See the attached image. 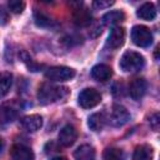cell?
<instances>
[{
  "label": "cell",
  "mask_w": 160,
  "mask_h": 160,
  "mask_svg": "<svg viewBox=\"0 0 160 160\" xmlns=\"http://www.w3.org/2000/svg\"><path fill=\"white\" fill-rule=\"evenodd\" d=\"M2 149H4V140L0 138V154L2 152Z\"/></svg>",
  "instance_id": "cell-27"
},
{
  "label": "cell",
  "mask_w": 160,
  "mask_h": 160,
  "mask_svg": "<svg viewBox=\"0 0 160 160\" xmlns=\"http://www.w3.org/2000/svg\"><path fill=\"white\" fill-rule=\"evenodd\" d=\"M145 65V59L140 52L132 51V50H128L122 54L119 66L122 71L126 72H135L139 71L144 68Z\"/></svg>",
  "instance_id": "cell-2"
},
{
  "label": "cell",
  "mask_w": 160,
  "mask_h": 160,
  "mask_svg": "<svg viewBox=\"0 0 160 160\" xmlns=\"http://www.w3.org/2000/svg\"><path fill=\"white\" fill-rule=\"evenodd\" d=\"M102 156H104L105 160H122L124 159V152L120 149L108 148V149H105Z\"/></svg>",
  "instance_id": "cell-21"
},
{
  "label": "cell",
  "mask_w": 160,
  "mask_h": 160,
  "mask_svg": "<svg viewBox=\"0 0 160 160\" xmlns=\"http://www.w3.org/2000/svg\"><path fill=\"white\" fill-rule=\"evenodd\" d=\"M12 85V75L9 71L0 72V96L6 95Z\"/></svg>",
  "instance_id": "cell-19"
},
{
  "label": "cell",
  "mask_w": 160,
  "mask_h": 160,
  "mask_svg": "<svg viewBox=\"0 0 160 160\" xmlns=\"http://www.w3.org/2000/svg\"><path fill=\"white\" fill-rule=\"evenodd\" d=\"M159 119H160V118H159V114H158V112L152 114L151 118H150V126H151L155 131H158V129H159V124H160V120H159Z\"/></svg>",
  "instance_id": "cell-24"
},
{
  "label": "cell",
  "mask_w": 160,
  "mask_h": 160,
  "mask_svg": "<svg viewBox=\"0 0 160 160\" xmlns=\"http://www.w3.org/2000/svg\"><path fill=\"white\" fill-rule=\"evenodd\" d=\"M131 40L140 48H148L152 42V34L149 28L144 25H135L131 29Z\"/></svg>",
  "instance_id": "cell-3"
},
{
  "label": "cell",
  "mask_w": 160,
  "mask_h": 160,
  "mask_svg": "<svg viewBox=\"0 0 160 160\" xmlns=\"http://www.w3.org/2000/svg\"><path fill=\"white\" fill-rule=\"evenodd\" d=\"M132 160H152V148L149 145H139L134 151Z\"/></svg>",
  "instance_id": "cell-18"
},
{
  "label": "cell",
  "mask_w": 160,
  "mask_h": 160,
  "mask_svg": "<svg viewBox=\"0 0 160 160\" xmlns=\"http://www.w3.org/2000/svg\"><path fill=\"white\" fill-rule=\"evenodd\" d=\"M125 40V30L121 26H114L110 30L109 38H108V45L111 49H119Z\"/></svg>",
  "instance_id": "cell-12"
},
{
  "label": "cell",
  "mask_w": 160,
  "mask_h": 160,
  "mask_svg": "<svg viewBox=\"0 0 160 160\" xmlns=\"http://www.w3.org/2000/svg\"><path fill=\"white\" fill-rule=\"evenodd\" d=\"M136 15H138L140 19H142V20L151 21V20H154L155 16H156V9H155L154 4H151V2H145V4H142V5L138 9Z\"/></svg>",
  "instance_id": "cell-16"
},
{
  "label": "cell",
  "mask_w": 160,
  "mask_h": 160,
  "mask_svg": "<svg viewBox=\"0 0 160 160\" xmlns=\"http://www.w3.org/2000/svg\"><path fill=\"white\" fill-rule=\"evenodd\" d=\"M74 158L76 160H95V149L88 144L80 145L75 150Z\"/></svg>",
  "instance_id": "cell-15"
},
{
  "label": "cell",
  "mask_w": 160,
  "mask_h": 160,
  "mask_svg": "<svg viewBox=\"0 0 160 160\" xmlns=\"http://www.w3.org/2000/svg\"><path fill=\"white\" fill-rule=\"evenodd\" d=\"M35 22H36V25L38 26H41V28H45V26H49L50 25V22H51V20H50V18L46 15V14H44L42 11H36L35 12Z\"/></svg>",
  "instance_id": "cell-22"
},
{
  "label": "cell",
  "mask_w": 160,
  "mask_h": 160,
  "mask_svg": "<svg viewBox=\"0 0 160 160\" xmlns=\"http://www.w3.org/2000/svg\"><path fill=\"white\" fill-rule=\"evenodd\" d=\"M88 125H89V128L92 131H100L104 128V125H105V116H104V114H101V112L92 114L89 118V120H88Z\"/></svg>",
  "instance_id": "cell-20"
},
{
  "label": "cell",
  "mask_w": 160,
  "mask_h": 160,
  "mask_svg": "<svg viewBox=\"0 0 160 160\" xmlns=\"http://www.w3.org/2000/svg\"><path fill=\"white\" fill-rule=\"evenodd\" d=\"M71 5H75V8L72 9V19L74 22L79 26H86L91 22V14L90 11L82 6L81 2H72Z\"/></svg>",
  "instance_id": "cell-8"
},
{
  "label": "cell",
  "mask_w": 160,
  "mask_h": 160,
  "mask_svg": "<svg viewBox=\"0 0 160 160\" xmlns=\"http://www.w3.org/2000/svg\"><path fill=\"white\" fill-rule=\"evenodd\" d=\"M9 20V15H8V11L4 9V6L0 5V25H5Z\"/></svg>",
  "instance_id": "cell-26"
},
{
  "label": "cell",
  "mask_w": 160,
  "mask_h": 160,
  "mask_svg": "<svg viewBox=\"0 0 160 160\" xmlns=\"http://www.w3.org/2000/svg\"><path fill=\"white\" fill-rule=\"evenodd\" d=\"M114 1H104V0H98V1H94L92 5L98 9H104V8H109L110 5H112Z\"/></svg>",
  "instance_id": "cell-25"
},
{
  "label": "cell",
  "mask_w": 160,
  "mask_h": 160,
  "mask_svg": "<svg viewBox=\"0 0 160 160\" xmlns=\"http://www.w3.org/2000/svg\"><path fill=\"white\" fill-rule=\"evenodd\" d=\"M112 75L111 68L106 64H98L91 69V76L92 79L98 81H108Z\"/></svg>",
  "instance_id": "cell-13"
},
{
  "label": "cell",
  "mask_w": 160,
  "mask_h": 160,
  "mask_svg": "<svg viewBox=\"0 0 160 160\" xmlns=\"http://www.w3.org/2000/svg\"><path fill=\"white\" fill-rule=\"evenodd\" d=\"M20 112V104L15 100L4 102L0 108V125H8L12 122Z\"/></svg>",
  "instance_id": "cell-4"
},
{
  "label": "cell",
  "mask_w": 160,
  "mask_h": 160,
  "mask_svg": "<svg viewBox=\"0 0 160 160\" xmlns=\"http://www.w3.org/2000/svg\"><path fill=\"white\" fill-rule=\"evenodd\" d=\"M45 76L51 81H68L75 76V70L69 66H51L46 70Z\"/></svg>",
  "instance_id": "cell-6"
},
{
  "label": "cell",
  "mask_w": 160,
  "mask_h": 160,
  "mask_svg": "<svg viewBox=\"0 0 160 160\" xmlns=\"http://www.w3.org/2000/svg\"><path fill=\"white\" fill-rule=\"evenodd\" d=\"M78 138V131L72 125H65L59 132V142L62 146H71Z\"/></svg>",
  "instance_id": "cell-10"
},
{
  "label": "cell",
  "mask_w": 160,
  "mask_h": 160,
  "mask_svg": "<svg viewBox=\"0 0 160 160\" xmlns=\"http://www.w3.org/2000/svg\"><path fill=\"white\" fill-rule=\"evenodd\" d=\"M51 160H68V159L64 158V156H55V158H52Z\"/></svg>",
  "instance_id": "cell-28"
},
{
  "label": "cell",
  "mask_w": 160,
  "mask_h": 160,
  "mask_svg": "<svg viewBox=\"0 0 160 160\" xmlns=\"http://www.w3.org/2000/svg\"><path fill=\"white\" fill-rule=\"evenodd\" d=\"M21 126L28 131H36L42 126V118L38 114L26 115L21 119Z\"/></svg>",
  "instance_id": "cell-14"
},
{
  "label": "cell",
  "mask_w": 160,
  "mask_h": 160,
  "mask_svg": "<svg viewBox=\"0 0 160 160\" xmlns=\"http://www.w3.org/2000/svg\"><path fill=\"white\" fill-rule=\"evenodd\" d=\"M79 105L84 109H91L96 106L101 101V95L100 92L94 89V88H86L80 91L79 98H78Z\"/></svg>",
  "instance_id": "cell-5"
},
{
  "label": "cell",
  "mask_w": 160,
  "mask_h": 160,
  "mask_svg": "<svg viewBox=\"0 0 160 160\" xmlns=\"http://www.w3.org/2000/svg\"><path fill=\"white\" fill-rule=\"evenodd\" d=\"M10 152H11V156L14 160H34L35 159L32 150L29 146L22 145V144L12 145Z\"/></svg>",
  "instance_id": "cell-11"
},
{
  "label": "cell",
  "mask_w": 160,
  "mask_h": 160,
  "mask_svg": "<svg viewBox=\"0 0 160 160\" xmlns=\"http://www.w3.org/2000/svg\"><path fill=\"white\" fill-rule=\"evenodd\" d=\"M8 6H9V9H10L11 12L20 14L25 9V2L24 1H19V0H11V1H9Z\"/></svg>",
  "instance_id": "cell-23"
},
{
  "label": "cell",
  "mask_w": 160,
  "mask_h": 160,
  "mask_svg": "<svg viewBox=\"0 0 160 160\" xmlns=\"http://www.w3.org/2000/svg\"><path fill=\"white\" fill-rule=\"evenodd\" d=\"M148 89V82L145 79L142 78H136L134 79L130 85H129V95L134 99V100H140Z\"/></svg>",
  "instance_id": "cell-9"
},
{
  "label": "cell",
  "mask_w": 160,
  "mask_h": 160,
  "mask_svg": "<svg viewBox=\"0 0 160 160\" xmlns=\"http://www.w3.org/2000/svg\"><path fill=\"white\" fill-rule=\"evenodd\" d=\"M68 95V89L64 86H55L49 82H44L38 90V99L41 104H50L64 99Z\"/></svg>",
  "instance_id": "cell-1"
},
{
  "label": "cell",
  "mask_w": 160,
  "mask_h": 160,
  "mask_svg": "<svg viewBox=\"0 0 160 160\" xmlns=\"http://www.w3.org/2000/svg\"><path fill=\"white\" fill-rule=\"evenodd\" d=\"M125 19V15L122 11H119V10H115V11H110V12H106L104 16H102V24L104 25H108V26H116L118 24H120L121 21H124Z\"/></svg>",
  "instance_id": "cell-17"
},
{
  "label": "cell",
  "mask_w": 160,
  "mask_h": 160,
  "mask_svg": "<svg viewBox=\"0 0 160 160\" xmlns=\"http://www.w3.org/2000/svg\"><path fill=\"white\" fill-rule=\"evenodd\" d=\"M130 120V114L122 105L115 104L110 112V122L112 126H122Z\"/></svg>",
  "instance_id": "cell-7"
}]
</instances>
